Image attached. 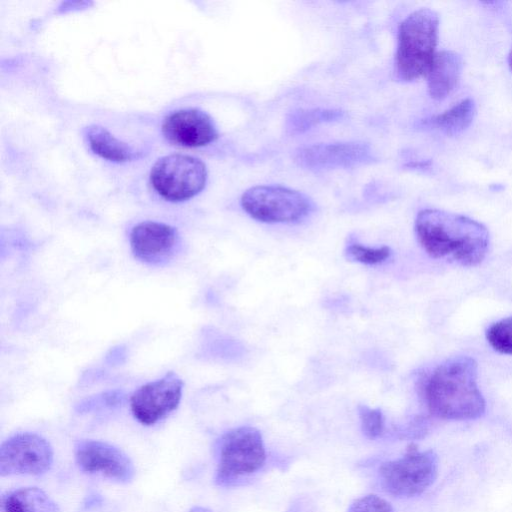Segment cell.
<instances>
[{
	"mask_svg": "<svg viewBox=\"0 0 512 512\" xmlns=\"http://www.w3.org/2000/svg\"><path fill=\"white\" fill-rule=\"evenodd\" d=\"M86 136L91 150L104 159L125 162L134 157L132 147L104 127L91 125L86 130Z\"/></svg>",
	"mask_w": 512,
	"mask_h": 512,
	"instance_id": "cell-16",
	"label": "cell"
},
{
	"mask_svg": "<svg viewBox=\"0 0 512 512\" xmlns=\"http://www.w3.org/2000/svg\"><path fill=\"white\" fill-rule=\"evenodd\" d=\"M358 413L363 433L369 439H376L384 432V415L380 409L366 405L358 406Z\"/></svg>",
	"mask_w": 512,
	"mask_h": 512,
	"instance_id": "cell-21",
	"label": "cell"
},
{
	"mask_svg": "<svg viewBox=\"0 0 512 512\" xmlns=\"http://www.w3.org/2000/svg\"><path fill=\"white\" fill-rule=\"evenodd\" d=\"M391 253L388 246L372 248L356 243L349 245L346 249L349 259L367 265L382 263L391 256Z\"/></svg>",
	"mask_w": 512,
	"mask_h": 512,
	"instance_id": "cell-20",
	"label": "cell"
},
{
	"mask_svg": "<svg viewBox=\"0 0 512 512\" xmlns=\"http://www.w3.org/2000/svg\"><path fill=\"white\" fill-rule=\"evenodd\" d=\"M508 65H509L510 70L512 71V48L508 55Z\"/></svg>",
	"mask_w": 512,
	"mask_h": 512,
	"instance_id": "cell-24",
	"label": "cell"
},
{
	"mask_svg": "<svg viewBox=\"0 0 512 512\" xmlns=\"http://www.w3.org/2000/svg\"><path fill=\"white\" fill-rule=\"evenodd\" d=\"M437 473L438 457L435 452L419 451L413 443L401 458L385 462L379 468L383 489L397 497L422 494L434 483Z\"/></svg>",
	"mask_w": 512,
	"mask_h": 512,
	"instance_id": "cell-5",
	"label": "cell"
},
{
	"mask_svg": "<svg viewBox=\"0 0 512 512\" xmlns=\"http://www.w3.org/2000/svg\"><path fill=\"white\" fill-rule=\"evenodd\" d=\"M162 132L171 143L185 147L204 146L218 137L213 119L204 111L194 108L169 114L163 121Z\"/></svg>",
	"mask_w": 512,
	"mask_h": 512,
	"instance_id": "cell-13",
	"label": "cell"
},
{
	"mask_svg": "<svg viewBox=\"0 0 512 512\" xmlns=\"http://www.w3.org/2000/svg\"><path fill=\"white\" fill-rule=\"evenodd\" d=\"M475 115V102L467 98L449 110L432 117L429 120V124L448 136H455L470 126Z\"/></svg>",
	"mask_w": 512,
	"mask_h": 512,
	"instance_id": "cell-17",
	"label": "cell"
},
{
	"mask_svg": "<svg viewBox=\"0 0 512 512\" xmlns=\"http://www.w3.org/2000/svg\"><path fill=\"white\" fill-rule=\"evenodd\" d=\"M2 512H60L57 504L37 487H22L2 497Z\"/></svg>",
	"mask_w": 512,
	"mask_h": 512,
	"instance_id": "cell-15",
	"label": "cell"
},
{
	"mask_svg": "<svg viewBox=\"0 0 512 512\" xmlns=\"http://www.w3.org/2000/svg\"><path fill=\"white\" fill-rule=\"evenodd\" d=\"M294 160L305 169L322 171L369 164L376 155L365 142L318 143L298 148Z\"/></svg>",
	"mask_w": 512,
	"mask_h": 512,
	"instance_id": "cell-10",
	"label": "cell"
},
{
	"mask_svg": "<svg viewBox=\"0 0 512 512\" xmlns=\"http://www.w3.org/2000/svg\"><path fill=\"white\" fill-rule=\"evenodd\" d=\"M53 463V450L42 436L17 433L5 440L0 447V475H41Z\"/></svg>",
	"mask_w": 512,
	"mask_h": 512,
	"instance_id": "cell-8",
	"label": "cell"
},
{
	"mask_svg": "<svg viewBox=\"0 0 512 512\" xmlns=\"http://www.w3.org/2000/svg\"><path fill=\"white\" fill-rule=\"evenodd\" d=\"M130 248L133 256L150 266H164L181 251V238L171 225L143 221L130 231Z\"/></svg>",
	"mask_w": 512,
	"mask_h": 512,
	"instance_id": "cell-11",
	"label": "cell"
},
{
	"mask_svg": "<svg viewBox=\"0 0 512 512\" xmlns=\"http://www.w3.org/2000/svg\"><path fill=\"white\" fill-rule=\"evenodd\" d=\"M439 17L421 8L409 14L399 25L395 74L401 81H413L427 75L435 58Z\"/></svg>",
	"mask_w": 512,
	"mask_h": 512,
	"instance_id": "cell-3",
	"label": "cell"
},
{
	"mask_svg": "<svg viewBox=\"0 0 512 512\" xmlns=\"http://www.w3.org/2000/svg\"><path fill=\"white\" fill-rule=\"evenodd\" d=\"M78 467L120 483L130 482L135 474L131 459L119 448L98 440H81L74 449Z\"/></svg>",
	"mask_w": 512,
	"mask_h": 512,
	"instance_id": "cell-12",
	"label": "cell"
},
{
	"mask_svg": "<svg viewBox=\"0 0 512 512\" xmlns=\"http://www.w3.org/2000/svg\"><path fill=\"white\" fill-rule=\"evenodd\" d=\"M421 247L435 259L476 266L486 256L489 232L480 222L438 209L421 210L415 220Z\"/></svg>",
	"mask_w": 512,
	"mask_h": 512,
	"instance_id": "cell-1",
	"label": "cell"
},
{
	"mask_svg": "<svg viewBox=\"0 0 512 512\" xmlns=\"http://www.w3.org/2000/svg\"><path fill=\"white\" fill-rule=\"evenodd\" d=\"M217 451L215 481L221 486L234 485L243 476L258 471L266 459L261 433L250 426L224 433L218 441Z\"/></svg>",
	"mask_w": 512,
	"mask_h": 512,
	"instance_id": "cell-4",
	"label": "cell"
},
{
	"mask_svg": "<svg viewBox=\"0 0 512 512\" xmlns=\"http://www.w3.org/2000/svg\"><path fill=\"white\" fill-rule=\"evenodd\" d=\"M462 71V58L453 51L436 53L427 73L428 92L431 98L442 100L457 86Z\"/></svg>",
	"mask_w": 512,
	"mask_h": 512,
	"instance_id": "cell-14",
	"label": "cell"
},
{
	"mask_svg": "<svg viewBox=\"0 0 512 512\" xmlns=\"http://www.w3.org/2000/svg\"><path fill=\"white\" fill-rule=\"evenodd\" d=\"M150 180L164 199L184 201L202 191L207 180V169L198 158L172 154L162 157L153 165Z\"/></svg>",
	"mask_w": 512,
	"mask_h": 512,
	"instance_id": "cell-7",
	"label": "cell"
},
{
	"mask_svg": "<svg viewBox=\"0 0 512 512\" xmlns=\"http://www.w3.org/2000/svg\"><path fill=\"white\" fill-rule=\"evenodd\" d=\"M423 396L429 412L447 420H472L485 412V400L477 384V363L456 356L437 366L426 378Z\"/></svg>",
	"mask_w": 512,
	"mask_h": 512,
	"instance_id": "cell-2",
	"label": "cell"
},
{
	"mask_svg": "<svg viewBox=\"0 0 512 512\" xmlns=\"http://www.w3.org/2000/svg\"><path fill=\"white\" fill-rule=\"evenodd\" d=\"M345 116L339 109H297L287 115L285 129L289 134H299L321 123L342 120Z\"/></svg>",
	"mask_w": 512,
	"mask_h": 512,
	"instance_id": "cell-18",
	"label": "cell"
},
{
	"mask_svg": "<svg viewBox=\"0 0 512 512\" xmlns=\"http://www.w3.org/2000/svg\"><path fill=\"white\" fill-rule=\"evenodd\" d=\"M243 210L265 223H292L307 217L313 210L312 200L302 192L280 185H257L241 197Z\"/></svg>",
	"mask_w": 512,
	"mask_h": 512,
	"instance_id": "cell-6",
	"label": "cell"
},
{
	"mask_svg": "<svg viewBox=\"0 0 512 512\" xmlns=\"http://www.w3.org/2000/svg\"><path fill=\"white\" fill-rule=\"evenodd\" d=\"M188 512H212V511L205 507L194 506Z\"/></svg>",
	"mask_w": 512,
	"mask_h": 512,
	"instance_id": "cell-23",
	"label": "cell"
},
{
	"mask_svg": "<svg viewBox=\"0 0 512 512\" xmlns=\"http://www.w3.org/2000/svg\"><path fill=\"white\" fill-rule=\"evenodd\" d=\"M486 338L497 352L512 355V316L490 325L486 331Z\"/></svg>",
	"mask_w": 512,
	"mask_h": 512,
	"instance_id": "cell-19",
	"label": "cell"
},
{
	"mask_svg": "<svg viewBox=\"0 0 512 512\" xmlns=\"http://www.w3.org/2000/svg\"><path fill=\"white\" fill-rule=\"evenodd\" d=\"M183 381L173 371L140 386L130 397L134 418L143 425H154L179 405Z\"/></svg>",
	"mask_w": 512,
	"mask_h": 512,
	"instance_id": "cell-9",
	"label": "cell"
},
{
	"mask_svg": "<svg viewBox=\"0 0 512 512\" xmlns=\"http://www.w3.org/2000/svg\"><path fill=\"white\" fill-rule=\"evenodd\" d=\"M348 512H393V509L385 499L368 494L355 499L349 506Z\"/></svg>",
	"mask_w": 512,
	"mask_h": 512,
	"instance_id": "cell-22",
	"label": "cell"
}]
</instances>
